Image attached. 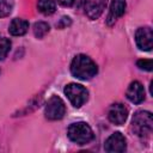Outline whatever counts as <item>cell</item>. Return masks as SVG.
<instances>
[{
    "label": "cell",
    "instance_id": "7a4b0ae2",
    "mask_svg": "<svg viewBox=\"0 0 153 153\" xmlns=\"http://www.w3.org/2000/svg\"><path fill=\"white\" fill-rule=\"evenodd\" d=\"M67 135L71 141L78 145H86L91 142L94 137L93 130L91 127L85 122H75L68 127Z\"/></svg>",
    "mask_w": 153,
    "mask_h": 153
},
{
    "label": "cell",
    "instance_id": "7c38bea8",
    "mask_svg": "<svg viewBox=\"0 0 153 153\" xmlns=\"http://www.w3.org/2000/svg\"><path fill=\"white\" fill-rule=\"evenodd\" d=\"M29 30V23L25 19H20V18H16L11 22L8 31L12 36H23Z\"/></svg>",
    "mask_w": 153,
    "mask_h": 153
},
{
    "label": "cell",
    "instance_id": "ac0fdd59",
    "mask_svg": "<svg viewBox=\"0 0 153 153\" xmlns=\"http://www.w3.org/2000/svg\"><path fill=\"white\" fill-rule=\"evenodd\" d=\"M68 25H71V18L69 17H62L60 19V22L56 24V26L60 27V29H63V27H66Z\"/></svg>",
    "mask_w": 153,
    "mask_h": 153
},
{
    "label": "cell",
    "instance_id": "8992f818",
    "mask_svg": "<svg viewBox=\"0 0 153 153\" xmlns=\"http://www.w3.org/2000/svg\"><path fill=\"white\" fill-rule=\"evenodd\" d=\"M135 42L139 49L149 51L153 47V31L149 26L139 27L135 32Z\"/></svg>",
    "mask_w": 153,
    "mask_h": 153
},
{
    "label": "cell",
    "instance_id": "30bf717a",
    "mask_svg": "<svg viewBox=\"0 0 153 153\" xmlns=\"http://www.w3.org/2000/svg\"><path fill=\"white\" fill-rule=\"evenodd\" d=\"M126 11V0H112L109 10V14L106 17V24L109 26L114 25L116 20L124 14Z\"/></svg>",
    "mask_w": 153,
    "mask_h": 153
},
{
    "label": "cell",
    "instance_id": "e0dca14e",
    "mask_svg": "<svg viewBox=\"0 0 153 153\" xmlns=\"http://www.w3.org/2000/svg\"><path fill=\"white\" fill-rule=\"evenodd\" d=\"M136 66H137L140 69H145V71L151 72V71H152V67H153V61H152V60H147V59L139 60V61L136 62Z\"/></svg>",
    "mask_w": 153,
    "mask_h": 153
},
{
    "label": "cell",
    "instance_id": "9c48e42d",
    "mask_svg": "<svg viewBox=\"0 0 153 153\" xmlns=\"http://www.w3.org/2000/svg\"><path fill=\"white\" fill-rule=\"evenodd\" d=\"M108 0H84V10L90 19H97L103 13Z\"/></svg>",
    "mask_w": 153,
    "mask_h": 153
},
{
    "label": "cell",
    "instance_id": "52a82bcc",
    "mask_svg": "<svg viewBox=\"0 0 153 153\" xmlns=\"http://www.w3.org/2000/svg\"><path fill=\"white\" fill-rule=\"evenodd\" d=\"M128 117V109L121 104V103H115L109 108L108 111V118L111 123L116 126H122Z\"/></svg>",
    "mask_w": 153,
    "mask_h": 153
},
{
    "label": "cell",
    "instance_id": "9a60e30c",
    "mask_svg": "<svg viewBox=\"0 0 153 153\" xmlns=\"http://www.w3.org/2000/svg\"><path fill=\"white\" fill-rule=\"evenodd\" d=\"M14 6V0H0V18L11 14Z\"/></svg>",
    "mask_w": 153,
    "mask_h": 153
},
{
    "label": "cell",
    "instance_id": "6da1fadb",
    "mask_svg": "<svg viewBox=\"0 0 153 153\" xmlns=\"http://www.w3.org/2000/svg\"><path fill=\"white\" fill-rule=\"evenodd\" d=\"M97 72L98 68L94 61L84 54L74 56V59L71 62V73L73 74V76L80 80H88L93 78L97 74Z\"/></svg>",
    "mask_w": 153,
    "mask_h": 153
},
{
    "label": "cell",
    "instance_id": "2e32d148",
    "mask_svg": "<svg viewBox=\"0 0 153 153\" xmlns=\"http://www.w3.org/2000/svg\"><path fill=\"white\" fill-rule=\"evenodd\" d=\"M11 49V41L8 38H2L0 41V60H4Z\"/></svg>",
    "mask_w": 153,
    "mask_h": 153
},
{
    "label": "cell",
    "instance_id": "5b68a950",
    "mask_svg": "<svg viewBox=\"0 0 153 153\" xmlns=\"http://www.w3.org/2000/svg\"><path fill=\"white\" fill-rule=\"evenodd\" d=\"M66 114V106L63 100L57 97V96H51L45 106H44V115L48 120L50 121H56V120H61Z\"/></svg>",
    "mask_w": 153,
    "mask_h": 153
},
{
    "label": "cell",
    "instance_id": "4fadbf2b",
    "mask_svg": "<svg viewBox=\"0 0 153 153\" xmlns=\"http://www.w3.org/2000/svg\"><path fill=\"white\" fill-rule=\"evenodd\" d=\"M38 11L45 16L53 14L56 10V4L54 0H38L37 2Z\"/></svg>",
    "mask_w": 153,
    "mask_h": 153
},
{
    "label": "cell",
    "instance_id": "277c9868",
    "mask_svg": "<svg viewBox=\"0 0 153 153\" xmlns=\"http://www.w3.org/2000/svg\"><path fill=\"white\" fill-rule=\"evenodd\" d=\"M63 91H65V94L67 96V98L69 99V102L72 103V105L75 108H80L88 99V91L80 84L71 82V84L66 85Z\"/></svg>",
    "mask_w": 153,
    "mask_h": 153
},
{
    "label": "cell",
    "instance_id": "d6986e66",
    "mask_svg": "<svg viewBox=\"0 0 153 153\" xmlns=\"http://www.w3.org/2000/svg\"><path fill=\"white\" fill-rule=\"evenodd\" d=\"M57 2L62 6H65V7H69L74 4V0H57Z\"/></svg>",
    "mask_w": 153,
    "mask_h": 153
},
{
    "label": "cell",
    "instance_id": "3957f363",
    "mask_svg": "<svg viewBox=\"0 0 153 153\" xmlns=\"http://www.w3.org/2000/svg\"><path fill=\"white\" fill-rule=\"evenodd\" d=\"M131 129L140 137L149 136L153 129L152 114L149 111H143V110L135 112L131 121Z\"/></svg>",
    "mask_w": 153,
    "mask_h": 153
},
{
    "label": "cell",
    "instance_id": "5bb4252c",
    "mask_svg": "<svg viewBox=\"0 0 153 153\" xmlns=\"http://www.w3.org/2000/svg\"><path fill=\"white\" fill-rule=\"evenodd\" d=\"M33 35L36 36V38H43L50 30L49 25L45 22H37L33 24Z\"/></svg>",
    "mask_w": 153,
    "mask_h": 153
},
{
    "label": "cell",
    "instance_id": "ba28073f",
    "mask_svg": "<svg viewBox=\"0 0 153 153\" xmlns=\"http://www.w3.org/2000/svg\"><path fill=\"white\" fill-rule=\"evenodd\" d=\"M126 148H127L126 137L118 131L111 134L106 139L105 145H104V149L106 152H118V153H121V152H124Z\"/></svg>",
    "mask_w": 153,
    "mask_h": 153
},
{
    "label": "cell",
    "instance_id": "8fae6325",
    "mask_svg": "<svg viewBox=\"0 0 153 153\" xmlns=\"http://www.w3.org/2000/svg\"><path fill=\"white\" fill-rule=\"evenodd\" d=\"M127 98L134 103V104H140L145 100V88L142 86L141 82L139 81H133L130 82V85L127 88V93H126Z\"/></svg>",
    "mask_w": 153,
    "mask_h": 153
}]
</instances>
